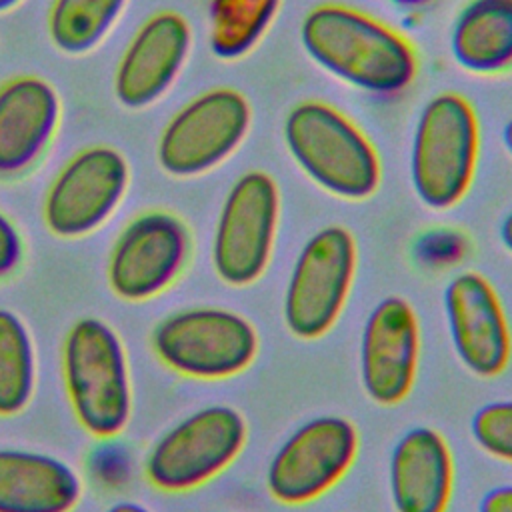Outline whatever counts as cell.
I'll list each match as a JSON object with an SVG mask.
<instances>
[{
    "instance_id": "9",
    "label": "cell",
    "mask_w": 512,
    "mask_h": 512,
    "mask_svg": "<svg viewBox=\"0 0 512 512\" xmlns=\"http://www.w3.org/2000/svg\"><path fill=\"white\" fill-rule=\"evenodd\" d=\"M252 124L246 96L234 88H212L182 108L164 124L158 144V166L174 178L206 174L230 158Z\"/></svg>"
},
{
    "instance_id": "29",
    "label": "cell",
    "mask_w": 512,
    "mask_h": 512,
    "mask_svg": "<svg viewBox=\"0 0 512 512\" xmlns=\"http://www.w3.org/2000/svg\"><path fill=\"white\" fill-rule=\"evenodd\" d=\"M502 144H504L506 152L512 156V118L502 128Z\"/></svg>"
},
{
    "instance_id": "21",
    "label": "cell",
    "mask_w": 512,
    "mask_h": 512,
    "mask_svg": "<svg viewBox=\"0 0 512 512\" xmlns=\"http://www.w3.org/2000/svg\"><path fill=\"white\" fill-rule=\"evenodd\" d=\"M128 0H52L48 38L64 54L94 50L116 26Z\"/></svg>"
},
{
    "instance_id": "7",
    "label": "cell",
    "mask_w": 512,
    "mask_h": 512,
    "mask_svg": "<svg viewBox=\"0 0 512 512\" xmlns=\"http://www.w3.org/2000/svg\"><path fill=\"white\" fill-rule=\"evenodd\" d=\"M356 268L358 248L348 228L330 224L314 232L294 258L284 288L288 332L300 340L326 336L348 302Z\"/></svg>"
},
{
    "instance_id": "3",
    "label": "cell",
    "mask_w": 512,
    "mask_h": 512,
    "mask_svg": "<svg viewBox=\"0 0 512 512\" xmlns=\"http://www.w3.org/2000/svg\"><path fill=\"white\" fill-rule=\"evenodd\" d=\"M62 378L78 424L94 438H114L130 422V364L120 334L102 318L76 320L62 342Z\"/></svg>"
},
{
    "instance_id": "20",
    "label": "cell",
    "mask_w": 512,
    "mask_h": 512,
    "mask_svg": "<svg viewBox=\"0 0 512 512\" xmlns=\"http://www.w3.org/2000/svg\"><path fill=\"white\" fill-rule=\"evenodd\" d=\"M282 0H208V48L220 60H240L256 48Z\"/></svg>"
},
{
    "instance_id": "10",
    "label": "cell",
    "mask_w": 512,
    "mask_h": 512,
    "mask_svg": "<svg viewBox=\"0 0 512 512\" xmlns=\"http://www.w3.org/2000/svg\"><path fill=\"white\" fill-rule=\"evenodd\" d=\"M360 434L352 420L320 414L288 434L266 464L268 494L286 506H300L324 496L352 468Z\"/></svg>"
},
{
    "instance_id": "24",
    "label": "cell",
    "mask_w": 512,
    "mask_h": 512,
    "mask_svg": "<svg viewBox=\"0 0 512 512\" xmlns=\"http://www.w3.org/2000/svg\"><path fill=\"white\" fill-rule=\"evenodd\" d=\"M24 238L18 226L0 210V282L12 278L24 262Z\"/></svg>"
},
{
    "instance_id": "11",
    "label": "cell",
    "mask_w": 512,
    "mask_h": 512,
    "mask_svg": "<svg viewBox=\"0 0 512 512\" xmlns=\"http://www.w3.org/2000/svg\"><path fill=\"white\" fill-rule=\"evenodd\" d=\"M130 188L126 156L108 144H92L70 156L44 194L46 228L66 240L82 238L104 226Z\"/></svg>"
},
{
    "instance_id": "8",
    "label": "cell",
    "mask_w": 512,
    "mask_h": 512,
    "mask_svg": "<svg viewBox=\"0 0 512 512\" xmlns=\"http://www.w3.org/2000/svg\"><path fill=\"white\" fill-rule=\"evenodd\" d=\"M280 224V192L274 178L248 170L228 188L212 236V268L232 286L254 284L268 268Z\"/></svg>"
},
{
    "instance_id": "22",
    "label": "cell",
    "mask_w": 512,
    "mask_h": 512,
    "mask_svg": "<svg viewBox=\"0 0 512 512\" xmlns=\"http://www.w3.org/2000/svg\"><path fill=\"white\" fill-rule=\"evenodd\" d=\"M36 388V348L26 322L0 308V416L20 414Z\"/></svg>"
},
{
    "instance_id": "18",
    "label": "cell",
    "mask_w": 512,
    "mask_h": 512,
    "mask_svg": "<svg viewBox=\"0 0 512 512\" xmlns=\"http://www.w3.org/2000/svg\"><path fill=\"white\" fill-rule=\"evenodd\" d=\"M82 490L70 462L40 450L0 448V512H72Z\"/></svg>"
},
{
    "instance_id": "6",
    "label": "cell",
    "mask_w": 512,
    "mask_h": 512,
    "mask_svg": "<svg viewBox=\"0 0 512 512\" xmlns=\"http://www.w3.org/2000/svg\"><path fill=\"white\" fill-rule=\"evenodd\" d=\"M246 440L248 424L240 410L228 404L198 408L154 440L144 458L146 480L162 492H190L222 474Z\"/></svg>"
},
{
    "instance_id": "4",
    "label": "cell",
    "mask_w": 512,
    "mask_h": 512,
    "mask_svg": "<svg viewBox=\"0 0 512 512\" xmlns=\"http://www.w3.org/2000/svg\"><path fill=\"white\" fill-rule=\"evenodd\" d=\"M480 148L472 104L458 92H440L420 110L408 172L418 200L432 210L454 208L470 190Z\"/></svg>"
},
{
    "instance_id": "15",
    "label": "cell",
    "mask_w": 512,
    "mask_h": 512,
    "mask_svg": "<svg viewBox=\"0 0 512 512\" xmlns=\"http://www.w3.org/2000/svg\"><path fill=\"white\" fill-rule=\"evenodd\" d=\"M192 50V28L174 10L148 16L126 44L114 70V96L130 110L158 102L178 80Z\"/></svg>"
},
{
    "instance_id": "27",
    "label": "cell",
    "mask_w": 512,
    "mask_h": 512,
    "mask_svg": "<svg viewBox=\"0 0 512 512\" xmlns=\"http://www.w3.org/2000/svg\"><path fill=\"white\" fill-rule=\"evenodd\" d=\"M106 512H152V510L134 500H120V502H114Z\"/></svg>"
},
{
    "instance_id": "30",
    "label": "cell",
    "mask_w": 512,
    "mask_h": 512,
    "mask_svg": "<svg viewBox=\"0 0 512 512\" xmlns=\"http://www.w3.org/2000/svg\"><path fill=\"white\" fill-rule=\"evenodd\" d=\"M22 0H0V14L14 10Z\"/></svg>"
},
{
    "instance_id": "26",
    "label": "cell",
    "mask_w": 512,
    "mask_h": 512,
    "mask_svg": "<svg viewBox=\"0 0 512 512\" xmlns=\"http://www.w3.org/2000/svg\"><path fill=\"white\" fill-rule=\"evenodd\" d=\"M498 234H500L502 246L512 254V210L502 218L500 228H498Z\"/></svg>"
},
{
    "instance_id": "12",
    "label": "cell",
    "mask_w": 512,
    "mask_h": 512,
    "mask_svg": "<svg viewBox=\"0 0 512 512\" xmlns=\"http://www.w3.org/2000/svg\"><path fill=\"white\" fill-rule=\"evenodd\" d=\"M192 254L188 224L174 212L152 208L118 232L106 266L110 290L126 302H144L168 290Z\"/></svg>"
},
{
    "instance_id": "2",
    "label": "cell",
    "mask_w": 512,
    "mask_h": 512,
    "mask_svg": "<svg viewBox=\"0 0 512 512\" xmlns=\"http://www.w3.org/2000/svg\"><path fill=\"white\" fill-rule=\"evenodd\" d=\"M282 138L294 164L324 192L356 202L378 190V152L338 108L320 100L298 102L284 118Z\"/></svg>"
},
{
    "instance_id": "13",
    "label": "cell",
    "mask_w": 512,
    "mask_h": 512,
    "mask_svg": "<svg viewBox=\"0 0 512 512\" xmlns=\"http://www.w3.org/2000/svg\"><path fill=\"white\" fill-rule=\"evenodd\" d=\"M420 322L402 296H386L368 312L358 346L364 394L378 406H396L412 392L420 360Z\"/></svg>"
},
{
    "instance_id": "17",
    "label": "cell",
    "mask_w": 512,
    "mask_h": 512,
    "mask_svg": "<svg viewBox=\"0 0 512 512\" xmlns=\"http://www.w3.org/2000/svg\"><path fill=\"white\" fill-rule=\"evenodd\" d=\"M394 512H446L454 492V456L446 438L430 426L398 436L388 460Z\"/></svg>"
},
{
    "instance_id": "19",
    "label": "cell",
    "mask_w": 512,
    "mask_h": 512,
    "mask_svg": "<svg viewBox=\"0 0 512 512\" xmlns=\"http://www.w3.org/2000/svg\"><path fill=\"white\" fill-rule=\"evenodd\" d=\"M450 52L470 74L512 70V0H468L454 16Z\"/></svg>"
},
{
    "instance_id": "14",
    "label": "cell",
    "mask_w": 512,
    "mask_h": 512,
    "mask_svg": "<svg viewBox=\"0 0 512 512\" xmlns=\"http://www.w3.org/2000/svg\"><path fill=\"white\" fill-rule=\"evenodd\" d=\"M442 308L462 366L478 378L502 374L512 356V334L494 286L480 272H460L446 284Z\"/></svg>"
},
{
    "instance_id": "28",
    "label": "cell",
    "mask_w": 512,
    "mask_h": 512,
    "mask_svg": "<svg viewBox=\"0 0 512 512\" xmlns=\"http://www.w3.org/2000/svg\"><path fill=\"white\" fill-rule=\"evenodd\" d=\"M388 2L402 10H420V8H426L428 4H432L434 0H388Z\"/></svg>"
},
{
    "instance_id": "5",
    "label": "cell",
    "mask_w": 512,
    "mask_h": 512,
    "mask_svg": "<svg viewBox=\"0 0 512 512\" xmlns=\"http://www.w3.org/2000/svg\"><path fill=\"white\" fill-rule=\"evenodd\" d=\"M150 344L164 366L206 382L244 372L260 348L254 324L220 306H190L166 314L154 324Z\"/></svg>"
},
{
    "instance_id": "1",
    "label": "cell",
    "mask_w": 512,
    "mask_h": 512,
    "mask_svg": "<svg viewBox=\"0 0 512 512\" xmlns=\"http://www.w3.org/2000/svg\"><path fill=\"white\" fill-rule=\"evenodd\" d=\"M298 38L316 66L374 96L400 94L418 74L414 46L398 30L350 6H314L302 18Z\"/></svg>"
},
{
    "instance_id": "23",
    "label": "cell",
    "mask_w": 512,
    "mask_h": 512,
    "mask_svg": "<svg viewBox=\"0 0 512 512\" xmlns=\"http://www.w3.org/2000/svg\"><path fill=\"white\" fill-rule=\"evenodd\" d=\"M470 436L482 452L512 464V400L478 406L470 418Z\"/></svg>"
},
{
    "instance_id": "25",
    "label": "cell",
    "mask_w": 512,
    "mask_h": 512,
    "mask_svg": "<svg viewBox=\"0 0 512 512\" xmlns=\"http://www.w3.org/2000/svg\"><path fill=\"white\" fill-rule=\"evenodd\" d=\"M476 512H512V484L494 486L484 492Z\"/></svg>"
},
{
    "instance_id": "16",
    "label": "cell",
    "mask_w": 512,
    "mask_h": 512,
    "mask_svg": "<svg viewBox=\"0 0 512 512\" xmlns=\"http://www.w3.org/2000/svg\"><path fill=\"white\" fill-rule=\"evenodd\" d=\"M62 122L58 90L42 76L0 84V182L26 178L44 158Z\"/></svg>"
}]
</instances>
